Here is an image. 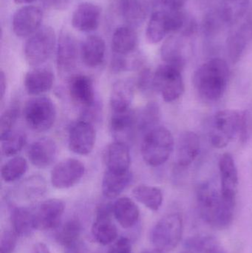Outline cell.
<instances>
[{
    "label": "cell",
    "mask_w": 252,
    "mask_h": 253,
    "mask_svg": "<svg viewBox=\"0 0 252 253\" xmlns=\"http://www.w3.org/2000/svg\"><path fill=\"white\" fill-rule=\"evenodd\" d=\"M15 3L19 4H30V3L34 2L36 0H13Z\"/></svg>",
    "instance_id": "cell-48"
},
{
    "label": "cell",
    "mask_w": 252,
    "mask_h": 253,
    "mask_svg": "<svg viewBox=\"0 0 252 253\" xmlns=\"http://www.w3.org/2000/svg\"><path fill=\"white\" fill-rule=\"evenodd\" d=\"M181 43L178 37H169L161 47V54L166 64L173 65L182 70L184 65V59L182 55Z\"/></svg>",
    "instance_id": "cell-35"
},
{
    "label": "cell",
    "mask_w": 252,
    "mask_h": 253,
    "mask_svg": "<svg viewBox=\"0 0 252 253\" xmlns=\"http://www.w3.org/2000/svg\"><path fill=\"white\" fill-rule=\"evenodd\" d=\"M54 30L43 27L31 36L25 44V57L31 66H38L48 60L56 45Z\"/></svg>",
    "instance_id": "cell-7"
},
{
    "label": "cell",
    "mask_w": 252,
    "mask_h": 253,
    "mask_svg": "<svg viewBox=\"0 0 252 253\" xmlns=\"http://www.w3.org/2000/svg\"><path fill=\"white\" fill-rule=\"evenodd\" d=\"M186 0H161L164 8L171 10H181Z\"/></svg>",
    "instance_id": "cell-45"
},
{
    "label": "cell",
    "mask_w": 252,
    "mask_h": 253,
    "mask_svg": "<svg viewBox=\"0 0 252 253\" xmlns=\"http://www.w3.org/2000/svg\"><path fill=\"white\" fill-rule=\"evenodd\" d=\"M154 85L165 102L177 100L184 91L181 69L166 63L160 65L154 72Z\"/></svg>",
    "instance_id": "cell-8"
},
{
    "label": "cell",
    "mask_w": 252,
    "mask_h": 253,
    "mask_svg": "<svg viewBox=\"0 0 252 253\" xmlns=\"http://www.w3.org/2000/svg\"><path fill=\"white\" fill-rule=\"evenodd\" d=\"M133 174L130 170L115 171L107 169L103 180L102 190L104 196L108 199H114L119 196L131 183Z\"/></svg>",
    "instance_id": "cell-22"
},
{
    "label": "cell",
    "mask_w": 252,
    "mask_h": 253,
    "mask_svg": "<svg viewBox=\"0 0 252 253\" xmlns=\"http://www.w3.org/2000/svg\"><path fill=\"white\" fill-rule=\"evenodd\" d=\"M82 231L81 222L76 218L67 221L56 233V242L67 249L76 246Z\"/></svg>",
    "instance_id": "cell-32"
},
{
    "label": "cell",
    "mask_w": 252,
    "mask_h": 253,
    "mask_svg": "<svg viewBox=\"0 0 252 253\" xmlns=\"http://www.w3.org/2000/svg\"><path fill=\"white\" fill-rule=\"evenodd\" d=\"M133 195L138 202L152 211H158L163 203L162 191L152 186H137L133 190Z\"/></svg>",
    "instance_id": "cell-33"
},
{
    "label": "cell",
    "mask_w": 252,
    "mask_h": 253,
    "mask_svg": "<svg viewBox=\"0 0 252 253\" xmlns=\"http://www.w3.org/2000/svg\"><path fill=\"white\" fill-rule=\"evenodd\" d=\"M135 94V84L130 80H119L112 86L110 93V107L112 112L130 109Z\"/></svg>",
    "instance_id": "cell-24"
},
{
    "label": "cell",
    "mask_w": 252,
    "mask_h": 253,
    "mask_svg": "<svg viewBox=\"0 0 252 253\" xmlns=\"http://www.w3.org/2000/svg\"><path fill=\"white\" fill-rule=\"evenodd\" d=\"M247 131L248 125L245 113L235 110H223L216 113L213 117L210 142L216 148H224L237 137L245 139Z\"/></svg>",
    "instance_id": "cell-3"
},
{
    "label": "cell",
    "mask_w": 252,
    "mask_h": 253,
    "mask_svg": "<svg viewBox=\"0 0 252 253\" xmlns=\"http://www.w3.org/2000/svg\"><path fill=\"white\" fill-rule=\"evenodd\" d=\"M169 32L166 10H156L152 13L146 30V40L149 43L157 44L164 40Z\"/></svg>",
    "instance_id": "cell-30"
},
{
    "label": "cell",
    "mask_w": 252,
    "mask_h": 253,
    "mask_svg": "<svg viewBox=\"0 0 252 253\" xmlns=\"http://www.w3.org/2000/svg\"><path fill=\"white\" fill-rule=\"evenodd\" d=\"M252 35V25H244L238 32L229 36L227 40V50L233 63L241 59L247 45V41Z\"/></svg>",
    "instance_id": "cell-31"
},
{
    "label": "cell",
    "mask_w": 252,
    "mask_h": 253,
    "mask_svg": "<svg viewBox=\"0 0 252 253\" xmlns=\"http://www.w3.org/2000/svg\"><path fill=\"white\" fill-rule=\"evenodd\" d=\"M186 250L190 253H225L220 244L211 236H197L186 242Z\"/></svg>",
    "instance_id": "cell-39"
},
{
    "label": "cell",
    "mask_w": 252,
    "mask_h": 253,
    "mask_svg": "<svg viewBox=\"0 0 252 253\" xmlns=\"http://www.w3.org/2000/svg\"><path fill=\"white\" fill-rule=\"evenodd\" d=\"M70 96L72 101L84 109L96 105L93 80L85 75H75L69 83Z\"/></svg>",
    "instance_id": "cell-17"
},
{
    "label": "cell",
    "mask_w": 252,
    "mask_h": 253,
    "mask_svg": "<svg viewBox=\"0 0 252 253\" xmlns=\"http://www.w3.org/2000/svg\"><path fill=\"white\" fill-rule=\"evenodd\" d=\"M174 149L171 132L164 126H157L144 135L142 155L149 166L158 167L165 163Z\"/></svg>",
    "instance_id": "cell-4"
},
{
    "label": "cell",
    "mask_w": 252,
    "mask_h": 253,
    "mask_svg": "<svg viewBox=\"0 0 252 253\" xmlns=\"http://www.w3.org/2000/svg\"><path fill=\"white\" fill-rule=\"evenodd\" d=\"M137 85L139 90L146 95H150L155 91L154 85V73L150 69L144 68L139 74Z\"/></svg>",
    "instance_id": "cell-42"
},
{
    "label": "cell",
    "mask_w": 252,
    "mask_h": 253,
    "mask_svg": "<svg viewBox=\"0 0 252 253\" xmlns=\"http://www.w3.org/2000/svg\"><path fill=\"white\" fill-rule=\"evenodd\" d=\"M119 10L124 21L131 26H139L147 16V0H119Z\"/></svg>",
    "instance_id": "cell-27"
},
{
    "label": "cell",
    "mask_w": 252,
    "mask_h": 253,
    "mask_svg": "<svg viewBox=\"0 0 252 253\" xmlns=\"http://www.w3.org/2000/svg\"><path fill=\"white\" fill-rule=\"evenodd\" d=\"M26 141L27 137L25 132L12 130L5 136L1 138V154L7 157L16 156L23 149Z\"/></svg>",
    "instance_id": "cell-40"
},
{
    "label": "cell",
    "mask_w": 252,
    "mask_h": 253,
    "mask_svg": "<svg viewBox=\"0 0 252 253\" xmlns=\"http://www.w3.org/2000/svg\"><path fill=\"white\" fill-rule=\"evenodd\" d=\"M31 253H51L48 247L44 243H37L33 248Z\"/></svg>",
    "instance_id": "cell-46"
},
{
    "label": "cell",
    "mask_w": 252,
    "mask_h": 253,
    "mask_svg": "<svg viewBox=\"0 0 252 253\" xmlns=\"http://www.w3.org/2000/svg\"><path fill=\"white\" fill-rule=\"evenodd\" d=\"M105 162L108 169L130 170L131 157L127 144L118 141L109 144L105 150Z\"/></svg>",
    "instance_id": "cell-23"
},
{
    "label": "cell",
    "mask_w": 252,
    "mask_h": 253,
    "mask_svg": "<svg viewBox=\"0 0 252 253\" xmlns=\"http://www.w3.org/2000/svg\"><path fill=\"white\" fill-rule=\"evenodd\" d=\"M189 253V251H186H186H183V252H182V253Z\"/></svg>",
    "instance_id": "cell-50"
},
{
    "label": "cell",
    "mask_w": 252,
    "mask_h": 253,
    "mask_svg": "<svg viewBox=\"0 0 252 253\" xmlns=\"http://www.w3.org/2000/svg\"><path fill=\"white\" fill-rule=\"evenodd\" d=\"M183 222L178 212L168 214L155 224L151 231V242L155 249L163 253L177 248L183 235Z\"/></svg>",
    "instance_id": "cell-5"
},
{
    "label": "cell",
    "mask_w": 252,
    "mask_h": 253,
    "mask_svg": "<svg viewBox=\"0 0 252 253\" xmlns=\"http://www.w3.org/2000/svg\"><path fill=\"white\" fill-rule=\"evenodd\" d=\"M65 209V205L62 200L51 199L44 201L34 212L36 230H51L57 228Z\"/></svg>",
    "instance_id": "cell-14"
},
{
    "label": "cell",
    "mask_w": 252,
    "mask_h": 253,
    "mask_svg": "<svg viewBox=\"0 0 252 253\" xmlns=\"http://www.w3.org/2000/svg\"><path fill=\"white\" fill-rule=\"evenodd\" d=\"M30 162L35 167L47 168L56 160L57 146L53 140L42 138L36 140L30 146L28 150Z\"/></svg>",
    "instance_id": "cell-20"
},
{
    "label": "cell",
    "mask_w": 252,
    "mask_h": 253,
    "mask_svg": "<svg viewBox=\"0 0 252 253\" xmlns=\"http://www.w3.org/2000/svg\"><path fill=\"white\" fill-rule=\"evenodd\" d=\"M137 130L144 132V135L156 127L160 120L159 107L155 102L147 104L139 111H136Z\"/></svg>",
    "instance_id": "cell-34"
},
{
    "label": "cell",
    "mask_w": 252,
    "mask_h": 253,
    "mask_svg": "<svg viewBox=\"0 0 252 253\" xmlns=\"http://www.w3.org/2000/svg\"><path fill=\"white\" fill-rule=\"evenodd\" d=\"M113 215L123 228L133 227L138 222L140 211L136 204L128 197L118 199L112 206Z\"/></svg>",
    "instance_id": "cell-25"
},
{
    "label": "cell",
    "mask_w": 252,
    "mask_h": 253,
    "mask_svg": "<svg viewBox=\"0 0 252 253\" xmlns=\"http://www.w3.org/2000/svg\"><path fill=\"white\" fill-rule=\"evenodd\" d=\"M249 4L250 0H224L220 7V19L227 24L238 22L247 13Z\"/></svg>",
    "instance_id": "cell-36"
},
{
    "label": "cell",
    "mask_w": 252,
    "mask_h": 253,
    "mask_svg": "<svg viewBox=\"0 0 252 253\" xmlns=\"http://www.w3.org/2000/svg\"><path fill=\"white\" fill-rule=\"evenodd\" d=\"M105 50L106 46L103 39L98 36H90L81 46V59L87 67L96 68L103 62Z\"/></svg>",
    "instance_id": "cell-26"
},
{
    "label": "cell",
    "mask_w": 252,
    "mask_h": 253,
    "mask_svg": "<svg viewBox=\"0 0 252 253\" xmlns=\"http://www.w3.org/2000/svg\"><path fill=\"white\" fill-rule=\"evenodd\" d=\"M113 205L104 204L100 205L96 212V218L92 226V235L95 240L102 245L113 242L118 236V232L112 217Z\"/></svg>",
    "instance_id": "cell-12"
},
{
    "label": "cell",
    "mask_w": 252,
    "mask_h": 253,
    "mask_svg": "<svg viewBox=\"0 0 252 253\" xmlns=\"http://www.w3.org/2000/svg\"><path fill=\"white\" fill-rule=\"evenodd\" d=\"M85 172L84 165L75 159L62 161L53 168L50 175L52 185L57 189H68L79 182Z\"/></svg>",
    "instance_id": "cell-10"
},
{
    "label": "cell",
    "mask_w": 252,
    "mask_h": 253,
    "mask_svg": "<svg viewBox=\"0 0 252 253\" xmlns=\"http://www.w3.org/2000/svg\"><path fill=\"white\" fill-rule=\"evenodd\" d=\"M6 87H7V82H6V77L4 72L1 71V76H0V90H1V101H2L5 94Z\"/></svg>",
    "instance_id": "cell-47"
},
{
    "label": "cell",
    "mask_w": 252,
    "mask_h": 253,
    "mask_svg": "<svg viewBox=\"0 0 252 253\" xmlns=\"http://www.w3.org/2000/svg\"><path fill=\"white\" fill-rule=\"evenodd\" d=\"M23 115L31 129L36 132H45L53 126L56 121V107L49 98L37 96L26 102Z\"/></svg>",
    "instance_id": "cell-6"
},
{
    "label": "cell",
    "mask_w": 252,
    "mask_h": 253,
    "mask_svg": "<svg viewBox=\"0 0 252 253\" xmlns=\"http://www.w3.org/2000/svg\"><path fill=\"white\" fill-rule=\"evenodd\" d=\"M109 128L115 141L126 143L132 139L138 131L136 111L130 108L121 112H112Z\"/></svg>",
    "instance_id": "cell-15"
},
{
    "label": "cell",
    "mask_w": 252,
    "mask_h": 253,
    "mask_svg": "<svg viewBox=\"0 0 252 253\" xmlns=\"http://www.w3.org/2000/svg\"><path fill=\"white\" fill-rule=\"evenodd\" d=\"M102 10L99 6L91 2H83L74 10L72 25L81 32L96 31L100 24Z\"/></svg>",
    "instance_id": "cell-19"
},
{
    "label": "cell",
    "mask_w": 252,
    "mask_h": 253,
    "mask_svg": "<svg viewBox=\"0 0 252 253\" xmlns=\"http://www.w3.org/2000/svg\"><path fill=\"white\" fill-rule=\"evenodd\" d=\"M42 10L36 6H24L13 15L12 28L17 37H26L40 29L42 22Z\"/></svg>",
    "instance_id": "cell-13"
},
{
    "label": "cell",
    "mask_w": 252,
    "mask_h": 253,
    "mask_svg": "<svg viewBox=\"0 0 252 253\" xmlns=\"http://www.w3.org/2000/svg\"><path fill=\"white\" fill-rule=\"evenodd\" d=\"M142 253H164L161 251H158V250H152V251H145Z\"/></svg>",
    "instance_id": "cell-49"
},
{
    "label": "cell",
    "mask_w": 252,
    "mask_h": 253,
    "mask_svg": "<svg viewBox=\"0 0 252 253\" xmlns=\"http://www.w3.org/2000/svg\"><path fill=\"white\" fill-rule=\"evenodd\" d=\"M96 129L90 122L81 120L72 125L68 134L70 150L75 154H90L96 143Z\"/></svg>",
    "instance_id": "cell-9"
},
{
    "label": "cell",
    "mask_w": 252,
    "mask_h": 253,
    "mask_svg": "<svg viewBox=\"0 0 252 253\" xmlns=\"http://www.w3.org/2000/svg\"><path fill=\"white\" fill-rule=\"evenodd\" d=\"M12 230L16 236L27 237L31 236L36 228L35 214L22 207H16L10 212Z\"/></svg>",
    "instance_id": "cell-28"
},
{
    "label": "cell",
    "mask_w": 252,
    "mask_h": 253,
    "mask_svg": "<svg viewBox=\"0 0 252 253\" xmlns=\"http://www.w3.org/2000/svg\"><path fill=\"white\" fill-rule=\"evenodd\" d=\"M19 116V107L16 103H13L4 111L0 120V138L5 136L13 130V127Z\"/></svg>",
    "instance_id": "cell-41"
},
{
    "label": "cell",
    "mask_w": 252,
    "mask_h": 253,
    "mask_svg": "<svg viewBox=\"0 0 252 253\" xmlns=\"http://www.w3.org/2000/svg\"><path fill=\"white\" fill-rule=\"evenodd\" d=\"M137 42V34L133 28L120 27L115 30L112 36V49L115 54L127 56L134 51Z\"/></svg>",
    "instance_id": "cell-29"
},
{
    "label": "cell",
    "mask_w": 252,
    "mask_h": 253,
    "mask_svg": "<svg viewBox=\"0 0 252 253\" xmlns=\"http://www.w3.org/2000/svg\"><path fill=\"white\" fill-rule=\"evenodd\" d=\"M229 79V68L226 61L215 58L196 70L193 76V84L203 99L215 102L223 96Z\"/></svg>",
    "instance_id": "cell-2"
},
{
    "label": "cell",
    "mask_w": 252,
    "mask_h": 253,
    "mask_svg": "<svg viewBox=\"0 0 252 253\" xmlns=\"http://www.w3.org/2000/svg\"><path fill=\"white\" fill-rule=\"evenodd\" d=\"M108 253H133L131 242L127 238H120L112 245Z\"/></svg>",
    "instance_id": "cell-44"
},
{
    "label": "cell",
    "mask_w": 252,
    "mask_h": 253,
    "mask_svg": "<svg viewBox=\"0 0 252 253\" xmlns=\"http://www.w3.org/2000/svg\"><path fill=\"white\" fill-rule=\"evenodd\" d=\"M198 211L202 219L209 225L223 229L232 224L235 204L223 199L221 193L214 186L205 183L198 187L197 193Z\"/></svg>",
    "instance_id": "cell-1"
},
{
    "label": "cell",
    "mask_w": 252,
    "mask_h": 253,
    "mask_svg": "<svg viewBox=\"0 0 252 253\" xmlns=\"http://www.w3.org/2000/svg\"><path fill=\"white\" fill-rule=\"evenodd\" d=\"M219 169L220 193L225 200L236 205L239 178L235 159L230 153H226L222 155L219 161Z\"/></svg>",
    "instance_id": "cell-11"
},
{
    "label": "cell",
    "mask_w": 252,
    "mask_h": 253,
    "mask_svg": "<svg viewBox=\"0 0 252 253\" xmlns=\"http://www.w3.org/2000/svg\"><path fill=\"white\" fill-rule=\"evenodd\" d=\"M28 168L26 159L20 156L12 158L1 167V178L5 182H14L26 173Z\"/></svg>",
    "instance_id": "cell-38"
},
{
    "label": "cell",
    "mask_w": 252,
    "mask_h": 253,
    "mask_svg": "<svg viewBox=\"0 0 252 253\" xmlns=\"http://www.w3.org/2000/svg\"><path fill=\"white\" fill-rule=\"evenodd\" d=\"M78 57V45L75 39L70 34H62L56 51V65L60 74H68L73 71Z\"/></svg>",
    "instance_id": "cell-16"
},
{
    "label": "cell",
    "mask_w": 252,
    "mask_h": 253,
    "mask_svg": "<svg viewBox=\"0 0 252 253\" xmlns=\"http://www.w3.org/2000/svg\"><path fill=\"white\" fill-rule=\"evenodd\" d=\"M54 83L53 73L48 68H36L27 73L24 85L27 93L38 96L48 92Z\"/></svg>",
    "instance_id": "cell-21"
},
{
    "label": "cell",
    "mask_w": 252,
    "mask_h": 253,
    "mask_svg": "<svg viewBox=\"0 0 252 253\" xmlns=\"http://www.w3.org/2000/svg\"><path fill=\"white\" fill-rule=\"evenodd\" d=\"M200 139L195 132L186 131L179 137L176 150L178 169L188 168L199 154Z\"/></svg>",
    "instance_id": "cell-18"
},
{
    "label": "cell",
    "mask_w": 252,
    "mask_h": 253,
    "mask_svg": "<svg viewBox=\"0 0 252 253\" xmlns=\"http://www.w3.org/2000/svg\"><path fill=\"white\" fill-rule=\"evenodd\" d=\"M16 233L12 230H4L0 237V253H13L17 244Z\"/></svg>",
    "instance_id": "cell-43"
},
{
    "label": "cell",
    "mask_w": 252,
    "mask_h": 253,
    "mask_svg": "<svg viewBox=\"0 0 252 253\" xmlns=\"http://www.w3.org/2000/svg\"><path fill=\"white\" fill-rule=\"evenodd\" d=\"M46 191V181L42 176L32 175L24 180L17 188L22 199L34 200L41 197Z\"/></svg>",
    "instance_id": "cell-37"
}]
</instances>
